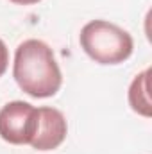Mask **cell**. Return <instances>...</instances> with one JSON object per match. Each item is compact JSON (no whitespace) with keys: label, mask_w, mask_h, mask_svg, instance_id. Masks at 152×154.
Segmentation results:
<instances>
[{"label":"cell","mask_w":152,"mask_h":154,"mask_svg":"<svg viewBox=\"0 0 152 154\" xmlns=\"http://www.w3.org/2000/svg\"><path fill=\"white\" fill-rule=\"evenodd\" d=\"M13 75L16 84L31 97L47 99L59 91L63 84L61 68L52 48L41 39H27L14 54Z\"/></svg>","instance_id":"cell-1"},{"label":"cell","mask_w":152,"mask_h":154,"mask_svg":"<svg viewBox=\"0 0 152 154\" xmlns=\"http://www.w3.org/2000/svg\"><path fill=\"white\" fill-rule=\"evenodd\" d=\"M82 50L99 65H120L131 57L134 41L122 27L106 20H93L81 31Z\"/></svg>","instance_id":"cell-2"},{"label":"cell","mask_w":152,"mask_h":154,"mask_svg":"<svg viewBox=\"0 0 152 154\" xmlns=\"http://www.w3.org/2000/svg\"><path fill=\"white\" fill-rule=\"evenodd\" d=\"M38 129V108L13 100L0 109V136L13 145H31Z\"/></svg>","instance_id":"cell-3"},{"label":"cell","mask_w":152,"mask_h":154,"mask_svg":"<svg viewBox=\"0 0 152 154\" xmlns=\"http://www.w3.org/2000/svg\"><path fill=\"white\" fill-rule=\"evenodd\" d=\"M68 133V125L63 113L56 108H38V129L31 142L36 151H54L57 149Z\"/></svg>","instance_id":"cell-4"},{"label":"cell","mask_w":152,"mask_h":154,"mask_svg":"<svg viewBox=\"0 0 152 154\" xmlns=\"http://www.w3.org/2000/svg\"><path fill=\"white\" fill-rule=\"evenodd\" d=\"M149 74L150 70L141 72L129 86V104L132 111L141 116H150V99H149Z\"/></svg>","instance_id":"cell-5"},{"label":"cell","mask_w":152,"mask_h":154,"mask_svg":"<svg viewBox=\"0 0 152 154\" xmlns=\"http://www.w3.org/2000/svg\"><path fill=\"white\" fill-rule=\"evenodd\" d=\"M7 65H9V52H7L5 43L0 39V77L4 75V72L7 70Z\"/></svg>","instance_id":"cell-6"},{"label":"cell","mask_w":152,"mask_h":154,"mask_svg":"<svg viewBox=\"0 0 152 154\" xmlns=\"http://www.w3.org/2000/svg\"><path fill=\"white\" fill-rule=\"evenodd\" d=\"M11 2L18 5H31V4H38L39 0H11Z\"/></svg>","instance_id":"cell-7"}]
</instances>
